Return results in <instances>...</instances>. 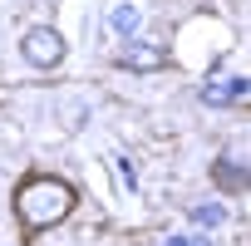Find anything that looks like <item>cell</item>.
<instances>
[{
    "label": "cell",
    "instance_id": "cell-8",
    "mask_svg": "<svg viewBox=\"0 0 251 246\" xmlns=\"http://www.w3.org/2000/svg\"><path fill=\"white\" fill-rule=\"evenodd\" d=\"M168 246H212V241H207V236H173Z\"/></svg>",
    "mask_w": 251,
    "mask_h": 246
},
{
    "label": "cell",
    "instance_id": "cell-3",
    "mask_svg": "<svg viewBox=\"0 0 251 246\" xmlns=\"http://www.w3.org/2000/svg\"><path fill=\"white\" fill-rule=\"evenodd\" d=\"M251 94V79H241V74H231V79H212L207 89H202V103H236V98H246Z\"/></svg>",
    "mask_w": 251,
    "mask_h": 246
},
{
    "label": "cell",
    "instance_id": "cell-1",
    "mask_svg": "<svg viewBox=\"0 0 251 246\" xmlns=\"http://www.w3.org/2000/svg\"><path fill=\"white\" fill-rule=\"evenodd\" d=\"M74 212V187L54 172H30L15 187V217L25 221V231H45L54 221H64Z\"/></svg>",
    "mask_w": 251,
    "mask_h": 246
},
{
    "label": "cell",
    "instance_id": "cell-5",
    "mask_svg": "<svg viewBox=\"0 0 251 246\" xmlns=\"http://www.w3.org/2000/svg\"><path fill=\"white\" fill-rule=\"evenodd\" d=\"M108 30H113L118 40H133V35L143 30V10H138V5H128V0H118V5L108 10Z\"/></svg>",
    "mask_w": 251,
    "mask_h": 246
},
{
    "label": "cell",
    "instance_id": "cell-6",
    "mask_svg": "<svg viewBox=\"0 0 251 246\" xmlns=\"http://www.w3.org/2000/svg\"><path fill=\"white\" fill-rule=\"evenodd\" d=\"M212 177H217V187H226V192L251 187V172H246V168H231L226 158H222V163H212Z\"/></svg>",
    "mask_w": 251,
    "mask_h": 246
},
{
    "label": "cell",
    "instance_id": "cell-2",
    "mask_svg": "<svg viewBox=\"0 0 251 246\" xmlns=\"http://www.w3.org/2000/svg\"><path fill=\"white\" fill-rule=\"evenodd\" d=\"M20 54H25V64H35V69H54V64L64 59V35H59L54 25H35V30H25Z\"/></svg>",
    "mask_w": 251,
    "mask_h": 246
},
{
    "label": "cell",
    "instance_id": "cell-4",
    "mask_svg": "<svg viewBox=\"0 0 251 246\" xmlns=\"http://www.w3.org/2000/svg\"><path fill=\"white\" fill-rule=\"evenodd\" d=\"M128 45H133V49L118 54L123 69H158V64H168V49H158V45H148V40H128Z\"/></svg>",
    "mask_w": 251,
    "mask_h": 246
},
{
    "label": "cell",
    "instance_id": "cell-7",
    "mask_svg": "<svg viewBox=\"0 0 251 246\" xmlns=\"http://www.w3.org/2000/svg\"><path fill=\"white\" fill-rule=\"evenodd\" d=\"M192 221L197 226H222L226 221V207L222 202H202V207H192Z\"/></svg>",
    "mask_w": 251,
    "mask_h": 246
}]
</instances>
